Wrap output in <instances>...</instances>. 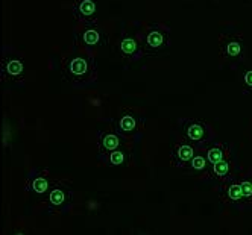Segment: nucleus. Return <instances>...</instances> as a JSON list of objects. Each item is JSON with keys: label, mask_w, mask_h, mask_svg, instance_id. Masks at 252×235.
I'll use <instances>...</instances> for the list:
<instances>
[{"label": "nucleus", "mask_w": 252, "mask_h": 235, "mask_svg": "<svg viewBox=\"0 0 252 235\" xmlns=\"http://www.w3.org/2000/svg\"><path fill=\"white\" fill-rule=\"evenodd\" d=\"M181 134L184 140L190 141L199 149L208 146L214 138V134L210 128V124L202 120H184Z\"/></svg>", "instance_id": "obj_3"}, {"label": "nucleus", "mask_w": 252, "mask_h": 235, "mask_svg": "<svg viewBox=\"0 0 252 235\" xmlns=\"http://www.w3.org/2000/svg\"><path fill=\"white\" fill-rule=\"evenodd\" d=\"M219 196L222 199V202L231 205V206H237V208H245V196L240 188V184L237 182L236 176H232L219 185Z\"/></svg>", "instance_id": "obj_7"}, {"label": "nucleus", "mask_w": 252, "mask_h": 235, "mask_svg": "<svg viewBox=\"0 0 252 235\" xmlns=\"http://www.w3.org/2000/svg\"><path fill=\"white\" fill-rule=\"evenodd\" d=\"M129 159H131L129 158V152L126 150V149H123V146L119 147V149H116V150H113L111 153H108L106 156L102 158V161L105 162V164L111 166V167L128 166L129 164Z\"/></svg>", "instance_id": "obj_18"}, {"label": "nucleus", "mask_w": 252, "mask_h": 235, "mask_svg": "<svg viewBox=\"0 0 252 235\" xmlns=\"http://www.w3.org/2000/svg\"><path fill=\"white\" fill-rule=\"evenodd\" d=\"M26 65L23 59L14 55L5 57L2 62V81L3 82H22L25 79Z\"/></svg>", "instance_id": "obj_9"}, {"label": "nucleus", "mask_w": 252, "mask_h": 235, "mask_svg": "<svg viewBox=\"0 0 252 235\" xmlns=\"http://www.w3.org/2000/svg\"><path fill=\"white\" fill-rule=\"evenodd\" d=\"M114 129L123 137H134L143 131V117L134 111H123L114 123Z\"/></svg>", "instance_id": "obj_8"}, {"label": "nucleus", "mask_w": 252, "mask_h": 235, "mask_svg": "<svg viewBox=\"0 0 252 235\" xmlns=\"http://www.w3.org/2000/svg\"><path fill=\"white\" fill-rule=\"evenodd\" d=\"M44 202L50 212H64L73 204V191L64 182H53Z\"/></svg>", "instance_id": "obj_4"}, {"label": "nucleus", "mask_w": 252, "mask_h": 235, "mask_svg": "<svg viewBox=\"0 0 252 235\" xmlns=\"http://www.w3.org/2000/svg\"><path fill=\"white\" fill-rule=\"evenodd\" d=\"M236 175H237V162H236L234 155H231L210 167L208 179H216V180L223 182V180L236 176Z\"/></svg>", "instance_id": "obj_13"}, {"label": "nucleus", "mask_w": 252, "mask_h": 235, "mask_svg": "<svg viewBox=\"0 0 252 235\" xmlns=\"http://www.w3.org/2000/svg\"><path fill=\"white\" fill-rule=\"evenodd\" d=\"M73 15L82 25L96 23L97 20V3L96 0H76L73 5Z\"/></svg>", "instance_id": "obj_14"}, {"label": "nucleus", "mask_w": 252, "mask_h": 235, "mask_svg": "<svg viewBox=\"0 0 252 235\" xmlns=\"http://www.w3.org/2000/svg\"><path fill=\"white\" fill-rule=\"evenodd\" d=\"M199 147H196L194 144L190 141L184 140L176 143L172 152H170V162L175 169H181V170H189L190 169V162L194 158L196 152Z\"/></svg>", "instance_id": "obj_6"}, {"label": "nucleus", "mask_w": 252, "mask_h": 235, "mask_svg": "<svg viewBox=\"0 0 252 235\" xmlns=\"http://www.w3.org/2000/svg\"><path fill=\"white\" fill-rule=\"evenodd\" d=\"M63 76L67 82L75 87H85L97 79L96 59L88 53H73L63 61Z\"/></svg>", "instance_id": "obj_1"}, {"label": "nucleus", "mask_w": 252, "mask_h": 235, "mask_svg": "<svg viewBox=\"0 0 252 235\" xmlns=\"http://www.w3.org/2000/svg\"><path fill=\"white\" fill-rule=\"evenodd\" d=\"M76 41L84 47H103L108 43V35L97 23L82 25V28L76 32Z\"/></svg>", "instance_id": "obj_5"}, {"label": "nucleus", "mask_w": 252, "mask_h": 235, "mask_svg": "<svg viewBox=\"0 0 252 235\" xmlns=\"http://www.w3.org/2000/svg\"><path fill=\"white\" fill-rule=\"evenodd\" d=\"M236 179H237V182L240 184V188L243 191L246 206L252 205V170L237 173Z\"/></svg>", "instance_id": "obj_19"}, {"label": "nucleus", "mask_w": 252, "mask_h": 235, "mask_svg": "<svg viewBox=\"0 0 252 235\" xmlns=\"http://www.w3.org/2000/svg\"><path fill=\"white\" fill-rule=\"evenodd\" d=\"M141 44L143 50H145V55H154V53H159L166 50L170 46V32L169 28L155 23L151 25L145 35H141Z\"/></svg>", "instance_id": "obj_2"}, {"label": "nucleus", "mask_w": 252, "mask_h": 235, "mask_svg": "<svg viewBox=\"0 0 252 235\" xmlns=\"http://www.w3.org/2000/svg\"><path fill=\"white\" fill-rule=\"evenodd\" d=\"M205 150V155L208 158V162L213 166L216 164V162H219L231 155L232 153V147H231V144L228 143H220V141H211L208 146L204 147Z\"/></svg>", "instance_id": "obj_16"}, {"label": "nucleus", "mask_w": 252, "mask_h": 235, "mask_svg": "<svg viewBox=\"0 0 252 235\" xmlns=\"http://www.w3.org/2000/svg\"><path fill=\"white\" fill-rule=\"evenodd\" d=\"M53 185V180L49 175L47 170H37L29 179L26 184V190L33 194L38 199H44L47 196V193L50 191Z\"/></svg>", "instance_id": "obj_10"}, {"label": "nucleus", "mask_w": 252, "mask_h": 235, "mask_svg": "<svg viewBox=\"0 0 252 235\" xmlns=\"http://www.w3.org/2000/svg\"><path fill=\"white\" fill-rule=\"evenodd\" d=\"M242 82H243V87H245V91L252 93V68L245 71L243 76H242Z\"/></svg>", "instance_id": "obj_20"}, {"label": "nucleus", "mask_w": 252, "mask_h": 235, "mask_svg": "<svg viewBox=\"0 0 252 235\" xmlns=\"http://www.w3.org/2000/svg\"><path fill=\"white\" fill-rule=\"evenodd\" d=\"M220 53L228 59H242L245 53V41L240 35L225 33L219 41Z\"/></svg>", "instance_id": "obj_11"}, {"label": "nucleus", "mask_w": 252, "mask_h": 235, "mask_svg": "<svg viewBox=\"0 0 252 235\" xmlns=\"http://www.w3.org/2000/svg\"><path fill=\"white\" fill-rule=\"evenodd\" d=\"M117 52L126 61H137L145 55L141 40H138L134 35H125V37H122L117 46Z\"/></svg>", "instance_id": "obj_12"}, {"label": "nucleus", "mask_w": 252, "mask_h": 235, "mask_svg": "<svg viewBox=\"0 0 252 235\" xmlns=\"http://www.w3.org/2000/svg\"><path fill=\"white\" fill-rule=\"evenodd\" d=\"M123 135L116 132H102L97 138V147H99V158L102 159L108 153L123 146Z\"/></svg>", "instance_id": "obj_15"}, {"label": "nucleus", "mask_w": 252, "mask_h": 235, "mask_svg": "<svg viewBox=\"0 0 252 235\" xmlns=\"http://www.w3.org/2000/svg\"><path fill=\"white\" fill-rule=\"evenodd\" d=\"M210 167H211V164L208 162V158H207V155H205L204 147H202V149H197L194 158H193L191 162H190V169H189V170L193 172V173L197 175V176L205 175V177L208 179Z\"/></svg>", "instance_id": "obj_17"}]
</instances>
